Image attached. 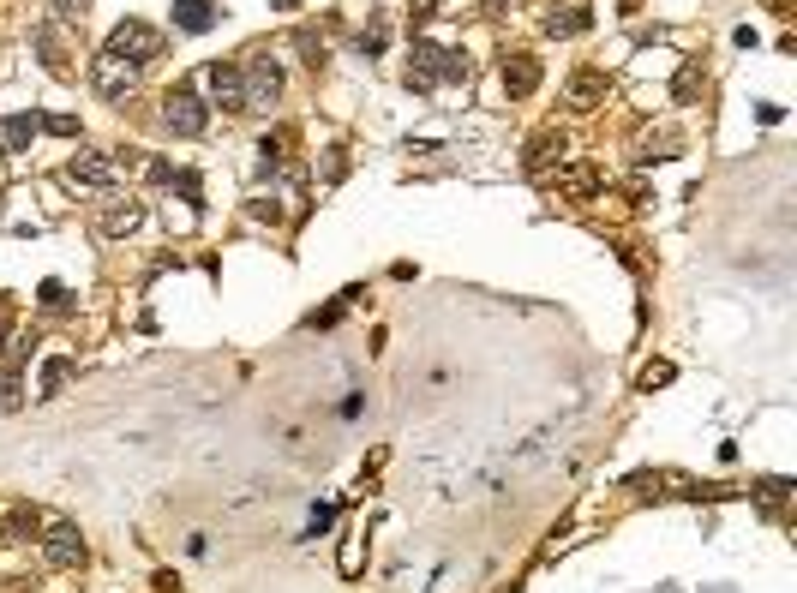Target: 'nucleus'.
I'll return each mask as SVG.
<instances>
[{
  "instance_id": "dca6fc26",
  "label": "nucleus",
  "mask_w": 797,
  "mask_h": 593,
  "mask_svg": "<svg viewBox=\"0 0 797 593\" xmlns=\"http://www.w3.org/2000/svg\"><path fill=\"white\" fill-rule=\"evenodd\" d=\"M594 18H588V6H564V12H552L546 18V36H582Z\"/></svg>"
},
{
  "instance_id": "6e6552de",
  "label": "nucleus",
  "mask_w": 797,
  "mask_h": 593,
  "mask_svg": "<svg viewBox=\"0 0 797 593\" xmlns=\"http://www.w3.org/2000/svg\"><path fill=\"white\" fill-rule=\"evenodd\" d=\"M606 90H612V78H606L600 66H582V72L564 84V108H576V114H594V108H606Z\"/></svg>"
},
{
  "instance_id": "ddd939ff",
  "label": "nucleus",
  "mask_w": 797,
  "mask_h": 593,
  "mask_svg": "<svg viewBox=\"0 0 797 593\" xmlns=\"http://www.w3.org/2000/svg\"><path fill=\"white\" fill-rule=\"evenodd\" d=\"M66 180H84V186H108V180H114V162H102L96 150H84V156H72V162H66Z\"/></svg>"
},
{
  "instance_id": "393cba45",
  "label": "nucleus",
  "mask_w": 797,
  "mask_h": 593,
  "mask_svg": "<svg viewBox=\"0 0 797 593\" xmlns=\"http://www.w3.org/2000/svg\"><path fill=\"white\" fill-rule=\"evenodd\" d=\"M438 12V0H414V18H432Z\"/></svg>"
},
{
  "instance_id": "a211bd4d",
  "label": "nucleus",
  "mask_w": 797,
  "mask_h": 593,
  "mask_svg": "<svg viewBox=\"0 0 797 593\" xmlns=\"http://www.w3.org/2000/svg\"><path fill=\"white\" fill-rule=\"evenodd\" d=\"M696 90H702V66H696V60H684V66H678L672 96H678V102H696Z\"/></svg>"
},
{
  "instance_id": "f3484780",
  "label": "nucleus",
  "mask_w": 797,
  "mask_h": 593,
  "mask_svg": "<svg viewBox=\"0 0 797 593\" xmlns=\"http://www.w3.org/2000/svg\"><path fill=\"white\" fill-rule=\"evenodd\" d=\"M72 372H78V360H66V354H54V360L42 366V402H48V396H60Z\"/></svg>"
},
{
  "instance_id": "aec40b11",
  "label": "nucleus",
  "mask_w": 797,
  "mask_h": 593,
  "mask_svg": "<svg viewBox=\"0 0 797 593\" xmlns=\"http://www.w3.org/2000/svg\"><path fill=\"white\" fill-rule=\"evenodd\" d=\"M294 42H300V54H306V66H312V72H318V66H324V42H318V36H312V30H300V36H294Z\"/></svg>"
},
{
  "instance_id": "5701e85b",
  "label": "nucleus",
  "mask_w": 797,
  "mask_h": 593,
  "mask_svg": "<svg viewBox=\"0 0 797 593\" xmlns=\"http://www.w3.org/2000/svg\"><path fill=\"white\" fill-rule=\"evenodd\" d=\"M42 126H48V132H54V138H72V132H78V120H72V114H48V120H42Z\"/></svg>"
},
{
  "instance_id": "9b49d317",
  "label": "nucleus",
  "mask_w": 797,
  "mask_h": 593,
  "mask_svg": "<svg viewBox=\"0 0 797 593\" xmlns=\"http://www.w3.org/2000/svg\"><path fill=\"white\" fill-rule=\"evenodd\" d=\"M504 90L510 96H534L540 90V60L534 54H510L504 60Z\"/></svg>"
},
{
  "instance_id": "9d476101",
  "label": "nucleus",
  "mask_w": 797,
  "mask_h": 593,
  "mask_svg": "<svg viewBox=\"0 0 797 593\" xmlns=\"http://www.w3.org/2000/svg\"><path fill=\"white\" fill-rule=\"evenodd\" d=\"M42 534V510L36 504H12L6 522H0V546H30Z\"/></svg>"
},
{
  "instance_id": "423d86ee",
  "label": "nucleus",
  "mask_w": 797,
  "mask_h": 593,
  "mask_svg": "<svg viewBox=\"0 0 797 593\" xmlns=\"http://www.w3.org/2000/svg\"><path fill=\"white\" fill-rule=\"evenodd\" d=\"M552 192H558V198H570V204H588V198L600 192V168H594L588 156H570V162H558Z\"/></svg>"
},
{
  "instance_id": "f03ea898",
  "label": "nucleus",
  "mask_w": 797,
  "mask_h": 593,
  "mask_svg": "<svg viewBox=\"0 0 797 593\" xmlns=\"http://www.w3.org/2000/svg\"><path fill=\"white\" fill-rule=\"evenodd\" d=\"M108 54H120V60L144 66V60H156V54H162V30H156V24H144V18H120V24H114V36H108Z\"/></svg>"
},
{
  "instance_id": "bb28decb",
  "label": "nucleus",
  "mask_w": 797,
  "mask_h": 593,
  "mask_svg": "<svg viewBox=\"0 0 797 593\" xmlns=\"http://www.w3.org/2000/svg\"><path fill=\"white\" fill-rule=\"evenodd\" d=\"M624 6H642V0H624Z\"/></svg>"
},
{
  "instance_id": "0eeeda50",
  "label": "nucleus",
  "mask_w": 797,
  "mask_h": 593,
  "mask_svg": "<svg viewBox=\"0 0 797 593\" xmlns=\"http://www.w3.org/2000/svg\"><path fill=\"white\" fill-rule=\"evenodd\" d=\"M138 222H144V204H138V198H120V192H108V198L96 204V234H108V240H126Z\"/></svg>"
},
{
  "instance_id": "a878e982",
  "label": "nucleus",
  "mask_w": 797,
  "mask_h": 593,
  "mask_svg": "<svg viewBox=\"0 0 797 593\" xmlns=\"http://www.w3.org/2000/svg\"><path fill=\"white\" fill-rule=\"evenodd\" d=\"M6 324H12V306H6V300H0V336H6Z\"/></svg>"
},
{
  "instance_id": "39448f33",
  "label": "nucleus",
  "mask_w": 797,
  "mask_h": 593,
  "mask_svg": "<svg viewBox=\"0 0 797 593\" xmlns=\"http://www.w3.org/2000/svg\"><path fill=\"white\" fill-rule=\"evenodd\" d=\"M42 558L54 570H78L84 564V534L72 522H42Z\"/></svg>"
},
{
  "instance_id": "7ed1b4c3",
  "label": "nucleus",
  "mask_w": 797,
  "mask_h": 593,
  "mask_svg": "<svg viewBox=\"0 0 797 593\" xmlns=\"http://www.w3.org/2000/svg\"><path fill=\"white\" fill-rule=\"evenodd\" d=\"M162 126H168L174 138H198V132L210 126V114H204V102H198L192 84H174V90L162 96Z\"/></svg>"
},
{
  "instance_id": "f8f14e48",
  "label": "nucleus",
  "mask_w": 797,
  "mask_h": 593,
  "mask_svg": "<svg viewBox=\"0 0 797 593\" xmlns=\"http://www.w3.org/2000/svg\"><path fill=\"white\" fill-rule=\"evenodd\" d=\"M552 162H564V138H558V132H540V138L528 144V162H522V168H528V174L540 180V174H546Z\"/></svg>"
},
{
  "instance_id": "1a4fd4ad",
  "label": "nucleus",
  "mask_w": 797,
  "mask_h": 593,
  "mask_svg": "<svg viewBox=\"0 0 797 593\" xmlns=\"http://www.w3.org/2000/svg\"><path fill=\"white\" fill-rule=\"evenodd\" d=\"M204 84H210V96H216L222 114H246V108H240V66H234V60H210Z\"/></svg>"
},
{
  "instance_id": "4468645a",
  "label": "nucleus",
  "mask_w": 797,
  "mask_h": 593,
  "mask_svg": "<svg viewBox=\"0 0 797 593\" xmlns=\"http://www.w3.org/2000/svg\"><path fill=\"white\" fill-rule=\"evenodd\" d=\"M174 24L192 30V36H204L216 24V0H174Z\"/></svg>"
},
{
  "instance_id": "cd10ccee",
  "label": "nucleus",
  "mask_w": 797,
  "mask_h": 593,
  "mask_svg": "<svg viewBox=\"0 0 797 593\" xmlns=\"http://www.w3.org/2000/svg\"><path fill=\"white\" fill-rule=\"evenodd\" d=\"M0 162H6V150H0Z\"/></svg>"
},
{
  "instance_id": "f257e3e1",
  "label": "nucleus",
  "mask_w": 797,
  "mask_h": 593,
  "mask_svg": "<svg viewBox=\"0 0 797 593\" xmlns=\"http://www.w3.org/2000/svg\"><path fill=\"white\" fill-rule=\"evenodd\" d=\"M276 96H282V66L270 54H246V66H240V108L270 114Z\"/></svg>"
},
{
  "instance_id": "6ab92c4d",
  "label": "nucleus",
  "mask_w": 797,
  "mask_h": 593,
  "mask_svg": "<svg viewBox=\"0 0 797 593\" xmlns=\"http://www.w3.org/2000/svg\"><path fill=\"white\" fill-rule=\"evenodd\" d=\"M36 132H42V120H36V114H18V120H6V144H12V150H24Z\"/></svg>"
},
{
  "instance_id": "20e7f679",
  "label": "nucleus",
  "mask_w": 797,
  "mask_h": 593,
  "mask_svg": "<svg viewBox=\"0 0 797 593\" xmlns=\"http://www.w3.org/2000/svg\"><path fill=\"white\" fill-rule=\"evenodd\" d=\"M90 84H96V96H102V102H126V96L138 90V66L102 48V54L90 60Z\"/></svg>"
},
{
  "instance_id": "b1692460",
  "label": "nucleus",
  "mask_w": 797,
  "mask_h": 593,
  "mask_svg": "<svg viewBox=\"0 0 797 593\" xmlns=\"http://www.w3.org/2000/svg\"><path fill=\"white\" fill-rule=\"evenodd\" d=\"M780 498H786V480H762V504L780 510Z\"/></svg>"
},
{
  "instance_id": "412c9836",
  "label": "nucleus",
  "mask_w": 797,
  "mask_h": 593,
  "mask_svg": "<svg viewBox=\"0 0 797 593\" xmlns=\"http://www.w3.org/2000/svg\"><path fill=\"white\" fill-rule=\"evenodd\" d=\"M660 384H672V360H654V366H642V390H660Z\"/></svg>"
},
{
  "instance_id": "2eb2a0df",
  "label": "nucleus",
  "mask_w": 797,
  "mask_h": 593,
  "mask_svg": "<svg viewBox=\"0 0 797 593\" xmlns=\"http://www.w3.org/2000/svg\"><path fill=\"white\" fill-rule=\"evenodd\" d=\"M672 156H678V132L672 126H660V132H648L636 144V162H672Z\"/></svg>"
},
{
  "instance_id": "4be33fe9",
  "label": "nucleus",
  "mask_w": 797,
  "mask_h": 593,
  "mask_svg": "<svg viewBox=\"0 0 797 593\" xmlns=\"http://www.w3.org/2000/svg\"><path fill=\"white\" fill-rule=\"evenodd\" d=\"M54 12H60V24H84L90 0H54Z\"/></svg>"
}]
</instances>
